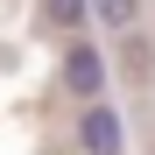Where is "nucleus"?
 <instances>
[{"mask_svg":"<svg viewBox=\"0 0 155 155\" xmlns=\"http://www.w3.org/2000/svg\"><path fill=\"white\" fill-rule=\"evenodd\" d=\"M78 148L85 155H127V127L113 106H99V99H85V113H78Z\"/></svg>","mask_w":155,"mask_h":155,"instance_id":"obj_1","label":"nucleus"},{"mask_svg":"<svg viewBox=\"0 0 155 155\" xmlns=\"http://www.w3.org/2000/svg\"><path fill=\"white\" fill-rule=\"evenodd\" d=\"M64 92L71 99H99V92H106V57H99L92 42H78V35L64 49Z\"/></svg>","mask_w":155,"mask_h":155,"instance_id":"obj_2","label":"nucleus"},{"mask_svg":"<svg viewBox=\"0 0 155 155\" xmlns=\"http://www.w3.org/2000/svg\"><path fill=\"white\" fill-rule=\"evenodd\" d=\"M92 14L106 21V28H120V35H127V28L141 21V0H92Z\"/></svg>","mask_w":155,"mask_h":155,"instance_id":"obj_3","label":"nucleus"},{"mask_svg":"<svg viewBox=\"0 0 155 155\" xmlns=\"http://www.w3.org/2000/svg\"><path fill=\"white\" fill-rule=\"evenodd\" d=\"M42 14L57 21V28H78V21L92 14V0H42Z\"/></svg>","mask_w":155,"mask_h":155,"instance_id":"obj_4","label":"nucleus"}]
</instances>
